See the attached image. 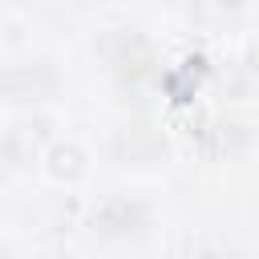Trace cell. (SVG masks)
<instances>
[{"label": "cell", "instance_id": "2", "mask_svg": "<svg viewBox=\"0 0 259 259\" xmlns=\"http://www.w3.org/2000/svg\"><path fill=\"white\" fill-rule=\"evenodd\" d=\"M49 158H53V174H69V178L81 174V150H73V146H57Z\"/></svg>", "mask_w": 259, "mask_h": 259}, {"label": "cell", "instance_id": "1", "mask_svg": "<svg viewBox=\"0 0 259 259\" xmlns=\"http://www.w3.org/2000/svg\"><path fill=\"white\" fill-rule=\"evenodd\" d=\"M150 223V210L134 198H109L101 202V210L93 214V231L109 235V239H125V235H138L142 227Z\"/></svg>", "mask_w": 259, "mask_h": 259}]
</instances>
